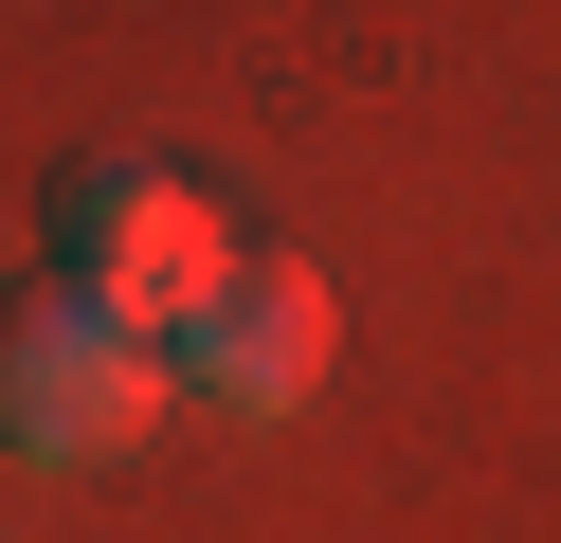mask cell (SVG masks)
Wrapping results in <instances>:
<instances>
[{
  "label": "cell",
  "mask_w": 561,
  "mask_h": 543,
  "mask_svg": "<svg viewBox=\"0 0 561 543\" xmlns=\"http://www.w3.org/2000/svg\"><path fill=\"white\" fill-rule=\"evenodd\" d=\"M236 253H254V236H236L182 163H146V145H91V163L55 181V290H91V308L146 326V344H182V326L218 308Z\"/></svg>",
  "instance_id": "6da1fadb"
},
{
  "label": "cell",
  "mask_w": 561,
  "mask_h": 543,
  "mask_svg": "<svg viewBox=\"0 0 561 543\" xmlns=\"http://www.w3.org/2000/svg\"><path fill=\"white\" fill-rule=\"evenodd\" d=\"M163 344L146 326H110L91 290H0V453H37V471H91V453H146V417H163Z\"/></svg>",
  "instance_id": "7a4b0ae2"
},
{
  "label": "cell",
  "mask_w": 561,
  "mask_h": 543,
  "mask_svg": "<svg viewBox=\"0 0 561 543\" xmlns=\"http://www.w3.org/2000/svg\"><path fill=\"white\" fill-rule=\"evenodd\" d=\"M327 362H344V290H327V253H236V290L163 344V381L182 398H218V417H290V398H327Z\"/></svg>",
  "instance_id": "3957f363"
}]
</instances>
